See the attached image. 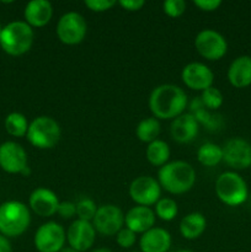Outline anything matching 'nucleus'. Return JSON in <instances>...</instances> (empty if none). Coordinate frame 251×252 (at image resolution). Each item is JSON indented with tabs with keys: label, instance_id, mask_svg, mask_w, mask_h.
<instances>
[{
	"label": "nucleus",
	"instance_id": "nucleus-1",
	"mask_svg": "<svg viewBox=\"0 0 251 252\" xmlns=\"http://www.w3.org/2000/svg\"><path fill=\"white\" fill-rule=\"evenodd\" d=\"M187 106V95L172 84L157 86L149 96V108L157 120H175Z\"/></svg>",
	"mask_w": 251,
	"mask_h": 252
},
{
	"label": "nucleus",
	"instance_id": "nucleus-2",
	"mask_svg": "<svg viewBox=\"0 0 251 252\" xmlns=\"http://www.w3.org/2000/svg\"><path fill=\"white\" fill-rule=\"evenodd\" d=\"M159 184L171 194H184L188 192L196 182V171L191 164L182 160L167 162L157 172Z\"/></svg>",
	"mask_w": 251,
	"mask_h": 252
},
{
	"label": "nucleus",
	"instance_id": "nucleus-3",
	"mask_svg": "<svg viewBox=\"0 0 251 252\" xmlns=\"http://www.w3.org/2000/svg\"><path fill=\"white\" fill-rule=\"evenodd\" d=\"M31 223V216L26 204L19 201L5 202L0 206V233L4 236L16 238L24 234Z\"/></svg>",
	"mask_w": 251,
	"mask_h": 252
},
{
	"label": "nucleus",
	"instance_id": "nucleus-4",
	"mask_svg": "<svg viewBox=\"0 0 251 252\" xmlns=\"http://www.w3.org/2000/svg\"><path fill=\"white\" fill-rule=\"evenodd\" d=\"M33 30L25 21H12L2 27L0 46L10 56H21L31 49Z\"/></svg>",
	"mask_w": 251,
	"mask_h": 252
},
{
	"label": "nucleus",
	"instance_id": "nucleus-5",
	"mask_svg": "<svg viewBox=\"0 0 251 252\" xmlns=\"http://www.w3.org/2000/svg\"><path fill=\"white\" fill-rule=\"evenodd\" d=\"M61 135V126L56 120L48 116H39L29 125L26 137L34 148L46 150L56 147Z\"/></svg>",
	"mask_w": 251,
	"mask_h": 252
},
{
	"label": "nucleus",
	"instance_id": "nucleus-6",
	"mask_svg": "<svg viewBox=\"0 0 251 252\" xmlns=\"http://www.w3.org/2000/svg\"><path fill=\"white\" fill-rule=\"evenodd\" d=\"M216 194L229 207H238L248 201L249 191L243 177L234 171L223 172L216 181Z\"/></svg>",
	"mask_w": 251,
	"mask_h": 252
},
{
	"label": "nucleus",
	"instance_id": "nucleus-7",
	"mask_svg": "<svg viewBox=\"0 0 251 252\" xmlns=\"http://www.w3.org/2000/svg\"><path fill=\"white\" fill-rule=\"evenodd\" d=\"M88 25L83 15L79 12H66L57 24V37L66 46H75L81 43L86 36Z\"/></svg>",
	"mask_w": 251,
	"mask_h": 252
},
{
	"label": "nucleus",
	"instance_id": "nucleus-8",
	"mask_svg": "<svg viewBox=\"0 0 251 252\" xmlns=\"http://www.w3.org/2000/svg\"><path fill=\"white\" fill-rule=\"evenodd\" d=\"M194 48L207 61H219L228 51V43L223 34L214 30L206 29L198 32L194 38Z\"/></svg>",
	"mask_w": 251,
	"mask_h": 252
},
{
	"label": "nucleus",
	"instance_id": "nucleus-9",
	"mask_svg": "<svg viewBox=\"0 0 251 252\" xmlns=\"http://www.w3.org/2000/svg\"><path fill=\"white\" fill-rule=\"evenodd\" d=\"M96 233L103 236L117 235L125 225V214L115 204H103L97 207L95 217L91 221Z\"/></svg>",
	"mask_w": 251,
	"mask_h": 252
},
{
	"label": "nucleus",
	"instance_id": "nucleus-10",
	"mask_svg": "<svg viewBox=\"0 0 251 252\" xmlns=\"http://www.w3.org/2000/svg\"><path fill=\"white\" fill-rule=\"evenodd\" d=\"M66 233L61 224L56 221L44 223L34 234V248L38 252H59L64 249Z\"/></svg>",
	"mask_w": 251,
	"mask_h": 252
},
{
	"label": "nucleus",
	"instance_id": "nucleus-11",
	"mask_svg": "<svg viewBox=\"0 0 251 252\" xmlns=\"http://www.w3.org/2000/svg\"><path fill=\"white\" fill-rule=\"evenodd\" d=\"M129 196L138 206H154L161 196V186L154 177L139 176L130 184Z\"/></svg>",
	"mask_w": 251,
	"mask_h": 252
},
{
	"label": "nucleus",
	"instance_id": "nucleus-12",
	"mask_svg": "<svg viewBox=\"0 0 251 252\" xmlns=\"http://www.w3.org/2000/svg\"><path fill=\"white\" fill-rule=\"evenodd\" d=\"M223 161L234 170H245L251 166V144L243 138H231L225 142Z\"/></svg>",
	"mask_w": 251,
	"mask_h": 252
},
{
	"label": "nucleus",
	"instance_id": "nucleus-13",
	"mask_svg": "<svg viewBox=\"0 0 251 252\" xmlns=\"http://www.w3.org/2000/svg\"><path fill=\"white\" fill-rule=\"evenodd\" d=\"M96 230L91 221L76 219L66 230V241L69 248L79 252L90 250L95 244Z\"/></svg>",
	"mask_w": 251,
	"mask_h": 252
},
{
	"label": "nucleus",
	"instance_id": "nucleus-14",
	"mask_svg": "<svg viewBox=\"0 0 251 252\" xmlns=\"http://www.w3.org/2000/svg\"><path fill=\"white\" fill-rule=\"evenodd\" d=\"M181 79L185 85L191 90L204 91L206 89L213 86L214 74L203 63L193 62L188 63L182 69Z\"/></svg>",
	"mask_w": 251,
	"mask_h": 252
},
{
	"label": "nucleus",
	"instance_id": "nucleus-15",
	"mask_svg": "<svg viewBox=\"0 0 251 252\" xmlns=\"http://www.w3.org/2000/svg\"><path fill=\"white\" fill-rule=\"evenodd\" d=\"M0 167L9 174H21L27 167V154L24 148L15 142L0 145Z\"/></svg>",
	"mask_w": 251,
	"mask_h": 252
},
{
	"label": "nucleus",
	"instance_id": "nucleus-16",
	"mask_svg": "<svg viewBox=\"0 0 251 252\" xmlns=\"http://www.w3.org/2000/svg\"><path fill=\"white\" fill-rule=\"evenodd\" d=\"M30 208L42 218L52 217L58 212L59 199L57 194L46 187H38L30 196Z\"/></svg>",
	"mask_w": 251,
	"mask_h": 252
},
{
	"label": "nucleus",
	"instance_id": "nucleus-17",
	"mask_svg": "<svg viewBox=\"0 0 251 252\" xmlns=\"http://www.w3.org/2000/svg\"><path fill=\"white\" fill-rule=\"evenodd\" d=\"M199 130V123L192 113H182L172 120L170 126V134L175 142L180 144L189 143L197 137Z\"/></svg>",
	"mask_w": 251,
	"mask_h": 252
},
{
	"label": "nucleus",
	"instance_id": "nucleus-18",
	"mask_svg": "<svg viewBox=\"0 0 251 252\" xmlns=\"http://www.w3.org/2000/svg\"><path fill=\"white\" fill-rule=\"evenodd\" d=\"M126 228L130 229L135 234H144L154 228L155 212L149 207L137 206L130 208L125 217Z\"/></svg>",
	"mask_w": 251,
	"mask_h": 252
},
{
	"label": "nucleus",
	"instance_id": "nucleus-19",
	"mask_svg": "<svg viewBox=\"0 0 251 252\" xmlns=\"http://www.w3.org/2000/svg\"><path fill=\"white\" fill-rule=\"evenodd\" d=\"M142 252H167L171 248V235L162 228H152L142 234L139 240Z\"/></svg>",
	"mask_w": 251,
	"mask_h": 252
},
{
	"label": "nucleus",
	"instance_id": "nucleus-20",
	"mask_svg": "<svg viewBox=\"0 0 251 252\" xmlns=\"http://www.w3.org/2000/svg\"><path fill=\"white\" fill-rule=\"evenodd\" d=\"M24 16L31 27H43L53 16V6L47 0H32L25 7Z\"/></svg>",
	"mask_w": 251,
	"mask_h": 252
},
{
	"label": "nucleus",
	"instance_id": "nucleus-21",
	"mask_svg": "<svg viewBox=\"0 0 251 252\" xmlns=\"http://www.w3.org/2000/svg\"><path fill=\"white\" fill-rule=\"evenodd\" d=\"M228 80L231 86L244 89L251 85V57L240 56L231 62L228 69Z\"/></svg>",
	"mask_w": 251,
	"mask_h": 252
},
{
	"label": "nucleus",
	"instance_id": "nucleus-22",
	"mask_svg": "<svg viewBox=\"0 0 251 252\" xmlns=\"http://www.w3.org/2000/svg\"><path fill=\"white\" fill-rule=\"evenodd\" d=\"M206 226L207 221L203 214L193 212V213L187 214L181 219L180 234L182 235V238L187 239V240H194L204 233Z\"/></svg>",
	"mask_w": 251,
	"mask_h": 252
},
{
	"label": "nucleus",
	"instance_id": "nucleus-23",
	"mask_svg": "<svg viewBox=\"0 0 251 252\" xmlns=\"http://www.w3.org/2000/svg\"><path fill=\"white\" fill-rule=\"evenodd\" d=\"M189 110H191L189 113H192V115L194 116L197 122L204 125L208 129L214 130L221 126L220 116L211 115V113L208 112V110L203 106V103H202L201 98L199 97H196L192 101L191 105H189Z\"/></svg>",
	"mask_w": 251,
	"mask_h": 252
},
{
	"label": "nucleus",
	"instance_id": "nucleus-24",
	"mask_svg": "<svg viewBox=\"0 0 251 252\" xmlns=\"http://www.w3.org/2000/svg\"><path fill=\"white\" fill-rule=\"evenodd\" d=\"M145 155H147V160L153 166H164L165 164H167V160L170 158L169 144L164 140H154L150 144H148Z\"/></svg>",
	"mask_w": 251,
	"mask_h": 252
},
{
	"label": "nucleus",
	"instance_id": "nucleus-25",
	"mask_svg": "<svg viewBox=\"0 0 251 252\" xmlns=\"http://www.w3.org/2000/svg\"><path fill=\"white\" fill-rule=\"evenodd\" d=\"M197 160L201 165L207 167L217 166L223 160V150L221 147L214 143H204L197 152Z\"/></svg>",
	"mask_w": 251,
	"mask_h": 252
},
{
	"label": "nucleus",
	"instance_id": "nucleus-26",
	"mask_svg": "<svg viewBox=\"0 0 251 252\" xmlns=\"http://www.w3.org/2000/svg\"><path fill=\"white\" fill-rule=\"evenodd\" d=\"M135 134L140 142L150 144L152 142L157 140L160 134L159 121L155 117L144 118L138 123L137 128H135Z\"/></svg>",
	"mask_w": 251,
	"mask_h": 252
},
{
	"label": "nucleus",
	"instance_id": "nucleus-27",
	"mask_svg": "<svg viewBox=\"0 0 251 252\" xmlns=\"http://www.w3.org/2000/svg\"><path fill=\"white\" fill-rule=\"evenodd\" d=\"M5 129L12 137H24L27 134L29 122L22 113L12 112L5 118Z\"/></svg>",
	"mask_w": 251,
	"mask_h": 252
},
{
	"label": "nucleus",
	"instance_id": "nucleus-28",
	"mask_svg": "<svg viewBox=\"0 0 251 252\" xmlns=\"http://www.w3.org/2000/svg\"><path fill=\"white\" fill-rule=\"evenodd\" d=\"M177 203L171 198H160L155 204V216L164 221H171L176 218Z\"/></svg>",
	"mask_w": 251,
	"mask_h": 252
},
{
	"label": "nucleus",
	"instance_id": "nucleus-29",
	"mask_svg": "<svg viewBox=\"0 0 251 252\" xmlns=\"http://www.w3.org/2000/svg\"><path fill=\"white\" fill-rule=\"evenodd\" d=\"M201 101L203 103L204 107L207 110H218L220 108V106L223 105V94L220 93V90L214 86H211V88L206 89L204 91H202V95H201Z\"/></svg>",
	"mask_w": 251,
	"mask_h": 252
},
{
	"label": "nucleus",
	"instance_id": "nucleus-30",
	"mask_svg": "<svg viewBox=\"0 0 251 252\" xmlns=\"http://www.w3.org/2000/svg\"><path fill=\"white\" fill-rule=\"evenodd\" d=\"M96 211H97V207H96L95 202L91 198L88 197H84V198L79 199L76 202V216L79 217V219L86 221H93L94 217H95Z\"/></svg>",
	"mask_w": 251,
	"mask_h": 252
},
{
	"label": "nucleus",
	"instance_id": "nucleus-31",
	"mask_svg": "<svg viewBox=\"0 0 251 252\" xmlns=\"http://www.w3.org/2000/svg\"><path fill=\"white\" fill-rule=\"evenodd\" d=\"M162 10L170 17H180L186 11V2L184 0H166L162 2Z\"/></svg>",
	"mask_w": 251,
	"mask_h": 252
},
{
	"label": "nucleus",
	"instance_id": "nucleus-32",
	"mask_svg": "<svg viewBox=\"0 0 251 252\" xmlns=\"http://www.w3.org/2000/svg\"><path fill=\"white\" fill-rule=\"evenodd\" d=\"M116 241L122 249H130L137 241V234L128 228H122L116 235Z\"/></svg>",
	"mask_w": 251,
	"mask_h": 252
},
{
	"label": "nucleus",
	"instance_id": "nucleus-33",
	"mask_svg": "<svg viewBox=\"0 0 251 252\" xmlns=\"http://www.w3.org/2000/svg\"><path fill=\"white\" fill-rule=\"evenodd\" d=\"M84 4L94 12H105L115 6L116 0H85Z\"/></svg>",
	"mask_w": 251,
	"mask_h": 252
},
{
	"label": "nucleus",
	"instance_id": "nucleus-34",
	"mask_svg": "<svg viewBox=\"0 0 251 252\" xmlns=\"http://www.w3.org/2000/svg\"><path fill=\"white\" fill-rule=\"evenodd\" d=\"M57 213L63 219H71L74 216H76V203L69 201L61 202Z\"/></svg>",
	"mask_w": 251,
	"mask_h": 252
},
{
	"label": "nucleus",
	"instance_id": "nucleus-35",
	"mask_svg": "<svg viewBox=\"0 0 251 252\" xmlns=\"http://www.w3.org/2000/svg\"><path fill=\"white\" fill-rule=\"evenodd\" d=\"M193 4L202 11H216L221 5L220 0H194Z\"/></svg>",
	"mask_w": 251,
	"mask_h": 252
},
{
	"label": "nucleus",
	"instance_id": "nucleus-36",
	"mask_svg": "<svg viewBox=\"0 0 251 252\" xmlns=\"http://www.w3.org/2000/svg\"><path fill=\"white\" fill-rule=\"evenodd\" d=\"M118 4L127 11H139L145 5L144 0H121Z\"/></svg>",
	"mask_w": 251,
	"mask_h": 252
},
{
	"label": "nucleus",
	"instance_id": "nucleus-37",
	"mask_svg": "<svg viewBox=\"0 0 251 252\" xmlns=\"http://www.w3.org/2000/svg\"><path fill=\"white\" fill-rule=\"evenodd\" d=\"M0 252H11V245L5 236L0 235Z\"/></svg>",
	"mask_w": 251,
	"mask_h": 252
},
{
	"label": "nucleus",
	"instance_id": "nucleus-38",
	"mask_svg": "<svg viewBox=\"0 0 251 252\" xmlns=\"http://www.w3.org/2000/svg\"><path fill=\"white\" fill-rule=\"evenodd\" d=\"M91 252H112V251L105 248H98V249H95V250H93Z\"/></svg>",
	"mask_w": 251,
	"mask_h": 252
},
{
	"label": "nucleus",
	"instance_id": "nucleus-39",
	"mask_svg": "<svg viewBox=\"0 0 251 252\" xmlns=\"http://www.w3.org/2000/svg\"><path fill=\"white\" fill-rule=\"evenodd\" d=\"M59 252H79V251L74 250V249H71V248H64V249H62Z\"/></svg>",
	"mask_w": 251,
	"mask_h": 252
},
{
	"label": "nucleus",
	"instance_id": "nucleus-40",
	"mask_svg": "<svg viewBox=\"0 0 251 252\" xmlns=\"http://www.w3.org/2000/svg\"><path fill=\"white\" fill-rule=\"evenodd\" d=\"M175 252H193V251H191V250H177Z\"/></svg>",
	"mask_w": 251,
	"mask_h": 252
},
{
	"label": "nucleus",
	"instance_id": "nucleus-41",
	"mask_svg": "<svg viewBox=\"0 0 251 252\" xmlns=\"http://www.w3.org/2000/svg\"><path fill=\"white\" fill-rule=\"evenodd\" d=\"M1 31H2V27H1V25H0V34H1Z\"/></svg>",
	"mask_w": 251,
	"mask_h": 252
},
{
	"label": "nucleus",
	"instance_id": "nucleus-42",
	"mask_svg": "<svg viewBox=\"0 0 251 252\" xmlns=\"http://www.w3.org/2000/svg\"><path fill=\"white\" fill-rule=\"evenodd\" d=\"M250 204H251V198H250Z\"/></svg>",
	"mask_w": 251,
	"mask_h": 252
}]
</instances>
